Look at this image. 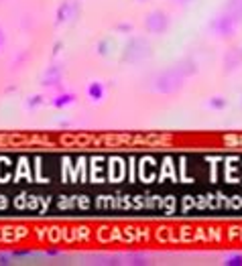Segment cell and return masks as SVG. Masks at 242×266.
Wrapping results in <instances>:
<instances>
[{
	"mask_svg": "<svg viewBox=\"0 0 242 266\" xmlns=\"http://www.w3.org/2000/svg\"><path fill=\"white\" fill-rule=\"evenodd\" d=\"M68 10H70V2H64L62 6H59V10H57V22L66 20V16H68Z\"/></svg>",
	"mask_w": 242,
	"mask_h": 266,
	"instance_id": "8992f818",
	"label": "cell"
},
{
	"mask_svg": "<svg viewBox=\"0 0 242 266\" xmlns=\"http://www.w3.org/2000/svg\"><path fill=\"white\" fill-rule=\"evenodd\" d=\"M118 28H120V31H132V26H130V24H128V26L122 24V26H118Z\"/></svg>",
	"mask_w": 242,
	"mask_h": 266,
	"instance_id": "30bf717a",
	"label": "cell"
},
{
	"mask_svg": "<svg viewBox=\"0 0 242 266\" xmlns=\"http://www.w3.org/2000/svg\"><path fill=\"white\" fill-rule=\"evenodd\" d=\"M41 102H43V96H33V98H28L26 106H28V108H35V106H39Z\"/></svg>",
	"mask_w": 242,
	"mask_h": 266,
	"instance_id": "ba28073f",
	"label": "cell"
},
{
	"mask_svg": "<svg viewBox=\"0 0 242 266\" xmlns=\"http://www.w3.org/2000/svg\"><path fill=\"white\" fill-rule=\"evenodd\" d=\"M190 73H194V71H184V67H173V69H169V71H165L163 75H159L157 77V90L159 92H165V94H169V92H175L177 87H181V83H184V79H186V75H190Z\"/></svg>",
	"mask_w": 242,
	"mask_h": 266,
	"instance_id": "6da1fadb",
	"label": "cell"
},
{
	"mask_svg": "<svg viewBox=\"0 0 242 266\" xmlns=\"http://www.w3.org/2000/svg\"><path fill=\"white\" fill-rule=\"evenodd\" d=\"M59 79H62V69H59V67H51L45 73V77H43V85H57Z\"/></svg>",
	"mask_w": 242,
	"mask_h": 266,
	"instance_id": "277c9868",
	"label": "cell"
},
{
	"mask_svg": "<svg viewBox=\"0 0 242 266\" xmlns=\"http://www.w3.org/2000/svg\"><path fill=\"white\" fill-rule=\"evenodd\" d=\"M144 28H146L148 33H155V35L165 33L167 28H169V18H167V14H165L163 10H153V12L146 16V20H144Z\"/></svg>",
	"mask_w": 242,
	"mask_h": 266,
	"instance_id": "7a4b0ae2",
	"label": "cell"
},
{
	"mask_svg": "<svg viewBox=\"0 0 242 266\" xmlns=\"http://www.w3.org/2000/svg\"><path fill=\"white\" fill-rule=\"evenodd\" d=\"M2 43H4V31H2V26H0V47H2Z\"/></svg>",
	"mask_w": 242,
	"mask_h": 266,
	"instance_id": "9c48e42d",
	"label": "cell"
},
{
	"mask_svg": "<svg viewBox=\"0 0 242 266\" xmlns=\"http://www.w3.org/2000/svg\"><path fill=\"white\" fill-rule=\"evenodd\" d=\"M88 96H90V100L100 102V100L104 98V83H100V81H92V83L88 85Z\"/></svg>",
	"mask_w": 242,
	"mask_h": 266,
	"instance_id": "3957f363",
	"label": "cell"
},
{
	"mask_svg": "<svg viewBox=\"0 0 242 266\" xmlns=\"http://www.w3.org/2000/svg\"><path fill=\"white\" fill-rule=\"evenodd\" d=\"M210 106L216 108V110H220V108L226 106V100H224V98H212V100H210Z\"/></svg>",
	"mask_w": 242,
	"mask_h": 266,
	"instance_id": "52a82bcc",
	"label": "cell"
},
{
	"mask_svg": "<svg viewBox=\"0 0 242 266\" xmlns=\"http://www.w3.org/2000/svg\"><path fill=\"white\" fill-rule=\"evenodd\" d=\"M175 2H179V4H188L190 0H175Z\"/></svg>",
	"mask_w": 242,
	"mask_h": 266,
	"instance_id": "8fae6325",
	"label": "cell"
},
{
	"mask_svg": "<svg viewBox=\"0 0 242 266\" xmlns=\"http://www.w3.org/2000/svg\"><path fill=\"white\" fill-rule=\"evenodd\" d=\"M74 100H76V96H74V94H59L57 98H53V100H51V106H55V108H64V106L74 104Z\"/></svg>",
	"mask_w": 242,
	"mask_h": 266,
	"instance_id": "5b68a950",
	"label": "cell"
}]
</instances>
